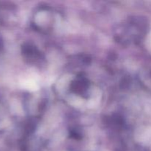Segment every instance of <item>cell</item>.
Masks as SVG:
<instances>
[{
  "label": "cell",
  "mask_w": 151,
  "mask_h": 151,
  "mask_svg": "<svg viewBox=\"0 0 151 151\" xmlns=\"http://www.w3.org/2000/svg\"><path fill=\"white\" fill-rule=\"evenodd\" d=\"M88 84L87 82L84 79H80L78 81H75L73 83L72 85V88L75 92L78 93H82L85 91L87 88Z\"/></svg>",
  "instance_id": "6da1fadb"
},
{
  "label": "cell",
  "mask_w": 151,
  "mask_h": 151,
  "mask_svg": "<svg viewBox=\"0 0 151 151\" xmlns=\"http://www.w3.org/2000/svg\"><path fill=\"white\" fill-rule=\"evenodd\" d=\"M1 47V40L0 39V48Z\"/></svg>",
  "instance_id": "7a4b0ae2"
}]
</instances>
